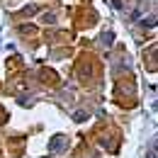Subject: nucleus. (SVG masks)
I'll use <instances>...</instances> for the list:
<instances>
[{"label": "nucleus", "mask_w": 158, "mask_h": 158, "mask_svg": "<svg viewBox=\"0 0 158 158\" xmlns=\"http://www.w3.org/2000/svg\"><path fill=\"white\" fill-rule=\"evenodd\" d=\"M148 158H156V148H151V151H148Z\"/></svg>", "instance_id": "nucleus-1"}]
</instances>
